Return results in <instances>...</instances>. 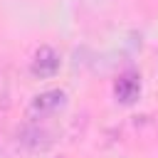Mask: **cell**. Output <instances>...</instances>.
Listing matches in <instances>:
<instances>
[{"instance_id": "1", "label": "cell", "mask_w": 158, "mask_h": 158, "mask_svg": "<svg viewBox=\"0 0 158 158\" xmlns=\"http://www.w3.org/2000/svg\"><path fill=\"white\" fill-rule=\"evenodd\" d=\"M30 72L37 77V79H49L59 72V54L52 49V47H40L35 52V59H32V67Z\"/></svg>"}, {"instance_id": "2", "label": "cell", "mask_w": 158, "mask_h": 158, "mask_svg": "<svg viewBox=\"0 0 158 158\" xmlns=\"http://www.w3.org/2000/svg\"><path fill=\"white\" fill-rule=\"evenodd\" d=\"M67 104V94L62 89H52V91H44V94H37L30 104V114L32 116H47V114H54L57 109H62Z\"/></svg>"}, {"instance_id": "3", "label": "cell", "mask_w": 158, "mask_h": 158, "mask_svg": "<svg viewBox=\"0 0 158 158\" xmlns=\"http://www.w3.org/2000/svg\"><path fill=\"white\" fill-rule=\"evenodd\" d=\"M114 94H116V99L121 104H133L138 99V94H141V77L133 74V72L121 74L116 86H114Z\"/></svg>"}, {"instance_id": "4", "label": "cell", "mask_w": 158, "mask_h": 158, "mask_svg": "<svg viewBox=\"0 0 158 158\" xmlns=\"http://www.w3.org/2000/svg\"><path fill=\"white\" fill-rule=\"evenodd\" d=\"M20 143L32 148V151H44L49 146V133H44L40 128H27V131L20 133Z\"/></svg>"}]
</instances>
